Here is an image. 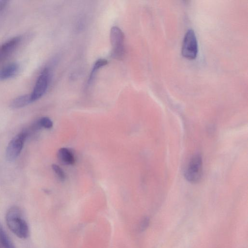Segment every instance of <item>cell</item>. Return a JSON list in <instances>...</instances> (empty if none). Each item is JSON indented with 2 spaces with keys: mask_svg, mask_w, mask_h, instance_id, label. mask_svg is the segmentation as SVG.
I'll use <instances>...</instances> for the list:
<instances>
[{
  "mask_svg": "<svg viewBox=\"0 0 248 248\" xmlns=\"http://www.w3.org/2000/svg\"><path fill=\"white\" fill-rule=\"evenodd\" d=\"M31 102L30 94H24L15 98L11 102L10 107L13 108H19L28 105Z\"/></svg>",
  "mask_w": 248,
  "mask_h": 248,
  "instance_id": "cell-10",
  "label": "cell"
},
{
  "mask_svg": "<svg viewBox=\"0 0 248 248\" xmlns=\"http://www.w3.org/2000/svg\"><path fill=\"white\" fill-rule=\"evenodd\" d=\"M38 122L41 127L49 129L53 126L52 121L47 117H42Z\"/></svg>",
  "mask_w": 248,
  "mask_h": 248,
  "instance_id": "cell-14",
  "label": "cell"
},
{
  "mask_svg": "<svg viewBox=\"0 0 248 248\" xmlns=\"http://www.w3.org/2000/svg\"><path fill=\"white\" fill-rule=\"evenodd\" d=\"M52 169L57 177L61 181H64L65 179L64 172L62 169L56 164H52Z\"/></svg>",
  "mask_w": 248,
  "mask_h": 248,
  "instance_id": "cell-13",
  "label": "cell"
},
{
  "mask_svg": "<svg viewBox=\"0 0 248 248\" xmlns=\"http://www.w3.org/2000/svg\"><path fill=\"white\" fill-rule=\"evenodd\" d=\"M19 36L13 37L0 46V63L7 59L20 42Z\"/></svg>",
  "mask_w": 248,
  "mask_h": 248,
  "instance_id": "cell-7",
  "label": "cell"
},
{
  "mask_svg": "<svg viewBox=\"0 0 248 248\" xmlns=\"http://www.w3.org/2000/svg\"><path fill=\"white\" fill-rule=\"evenodd\" d=\"M149 223V220L148 217H144L140 222V229L141 231L145 230L148 227Z\"/></svg>",
  "mask_w": 248,
  "mask_h": 248,
  "instance_id": "cell-15",
  "label": "cell"
},
{
  "mask_svg": "<svg viewBox=\"0 0 248 248\" xmlns=\"http://www.w3.org/2000/svg\"><path fill=\"white\" fill-rule=\"evenodd\" d=\"M110 42L112 47V55L116 58H121L124 53V36L118 27H113L110 31Z\"/></svg>",
  "mask_w": 248,
  "mask_h": 248,
  "instance_id": "cell-6",
  "label": "cell"
},
{
  "mask_svg": "<svg viewBox=\"0 0 248 248\" xmlns=\"http://www.w3.org/2000/svg\"><path fill=\"white\" fill-rule=\"evenodd\" d=\"M202 172V160L200 154L194 155L189 161L184 172L187 181L197 183L200 181Z\"/></svg>",
  "mask_w": 248,
  "mask_h": 248,
  "instance_id": "cell-2",
  "label": "cell"
},
{
  "mask_svg": "<svg viewBox=\"0 0 248 248\" xmlns=\"http://www.w3.org/2000/svg\"><path fill=\"white\" fill-rule=\"evenodd\" d=\"M50 72L49 68H44L38 77L33 91L30 94L31 102L40 99L46 93L49 83Z\"/></svg>",
  "mask_w": 248,
  "mask_h": 248,
  "instance_id": "cell-4",
  "label": "cell"
},
{
  "mask_svg": "<svg viewBox=\"0 0 248 248\" xmlns=\"http://www.w3.org/2000/svg\"><path fill=\"white\" fill-rule=\"evenodd\" d=\"M0 242L4 248H16L13 243L0 224Z\"/></svg>",
  "mask_w": 248,
  "mask_h": 248,
  "instance_id": "cell-11",
  "label": "cell"
},
{
  "mask_svg": "<svg viewBox=\"0 0 248 248\" xmlns=\"http://www.w3.org/2000/svg\"><path fill=\"white\" fill-rule=\"evenodd\" d=\"M6 222L10 231L18 237L26 239L29 236L30 234L29 226L19 207L14 206L7 210L6 214Z\"/></svg>",
  "mask_w": 248,
  "mask_h": 248,
  "instance_id": "cell-1",
  "label": "cell"
},
{
  "mask_svg": "<svg viewBox=\"0 0 248 248\" xmlns=\"http://www.w3.org/2000/svg\"><path fill=\"white\" fill-rule=\"evenodd\" d=\"M7 2L8 1L6 0H0V12L5 8Z\"/></svg>",
  "mask_w": 248,
  "mask_h": 248,
  "instance_id": "cell-16",
  "label": "cell"
},
{
  "mask_svg": "<svg viewBox=\"0 0 248 248\" xmlns=\"http://www.w3.org/2000/svg\"><path fill=\"white\" fill-rule=\"evenodd\" d=\"M198 52V44L194 31L188 30L184 38L182 47V54L186 59H194Z\"/></svg>",
  "mask_w": 248,
  "mask_h": 248,
  "instance_id": "cell-5",
  "label": "cell"
},
{
  "mask_svg": "<svg viewBox=\"0 0 248 248\" xmlns=\"http://www.w3.org/2000/svg\"></svg>",
  "mask_w": 248,
  "mask_h": 248,
  "instance_id": "cell-17",
  "label": "cell"
},
{
  "mask_svg": "<svg viewBox=\"0 0 248 248\" xmlns=\"http://www.w3.org/2000/svg\"><path fill=\"white\" fill-rule=\"evenodd\" d=\"M108 62V61L105 59H99L95 62L90 74L89 83L92 81L94 75L96 73L98 69L107 64Z\"/></svg>",
  "mask_w": 248,
  "mask_h": 248,
  "instance_id": "cell-12",
  "label": "cell"
},
{
  "mask_svg": "<svg viewBox=\"0 0 248 248\" xmlns=\"http://www.w3.org/2000/svg\"><path fill=\"white\" fill-rule=\"evenodd\" d=\"M28 135V131H22L9 142L5 152L6 158L8 161L12 162L18 157Z\"/></svg>",
  "mask_w": 248,
  "mask_h": 248,
  "instance_id": "cell-3",
  "label": "cell"
},
{
  "mask_svg": "<svg viewBox=\"0 0 248 248\" xmlns=\"http://www.w3.org/2000/svg\"><path fill=\"white\" fill-rule=\"evenodd\" d=\"M19 66L16 62L9 63L0 69V80H5L15 76L18 72Z\"/></svg>",
  "mask_w": 248,
  "mask_h": 248,
  "instance_id": "cell-8",
  "label": "cell"
},
{
  "mask_svg": "<svg viewBox=\"0 0 248 248\" xmlns=\"http://www.w3.org/2000/svg\"><path fill=\"white\" fill-rule=\"evenodd\" d=\"M59 161L66 165H73L75 162V158L73 152L68 148L60 149L57 154Z\"/></svg>",
  "mask_w": 248,
  "mask_h": 248,
  "instance_id": "cell-9",
  "label": "cell"
}]
</instances>
